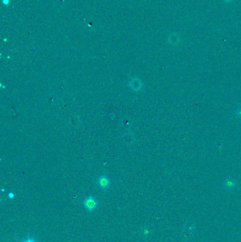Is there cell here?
I'll return each instance as SVG.
<instances>
[{
    "label": "cell",
    "instance_id": "5b68a950",
    "mask_svg": "<svg viewBox=\"0 0 241 242\" xmlns=\"http://www.w3.org/2000/svg\"><path fill=\"white\" fill-rule=\"evenodd\" d=\"M179 41H180L179 37H178L177 35H172L169 38L170 43L173 44V45H176V44H177L179 43Z\"/></svg>",
    "mask_w": 241,
    "mask_h": 242
},
{
    "label": "cell",
    "instance_id": "3957f363",
    "mask_svg": "<svg viewBox=\"0 0 241 242\" xmlns=\"http://www.w3.org/2000/svg\"><path fill=\"white\" fill-rule=\"evenodd\" d=\"M97 184L101 189L106 190L110 185V179L106 175L100 176L97 179Z\"/></svg>",
    "mask_w": 241,
    "mask_h": 242
},
{
    "label": "cell",
    "instance_id": "52a82bcc",
    "mask_svg": "<svg viewBox=\"0 0 241 242\" xmlns=\"http://www.w3.org/2000/svg\"><path fill=\"white\" fill-rule=\"evenodd\" d=\"M24 242H35L34 241H33V239H27L26 241H24Z\"/></svg>",
    "mask_w": 241,
    "mask_h": 242
},
{
    "label": "cell",
    "instance_id": "ba28073f",
    "mask_svg": "<svg viewBox=\"0 0 241 242\" xmlns=\"http://www.w3.org/2000/svg\"><path fill=\"white\" fill-rule=\"evenodd\" d=\"M9 197L10 198H13L14 197V193H9Z\"/></svg>",
    "mask_w": 241,
    "mask_h": 242
},
{
    "label": "cell",
    "instance_id": "7a4b0ae2",
    "mask_svg": "<svg viewBox=\"0 0 241 242\" xmlns=\"http://www.w3.org/2000/svg\"><path fill=\"white\" fill-rule=\"evenodd\" d=\"M143 83L138 78H134L129 81V87L134 91H139L143 88Z\"/></svg>",
    "mask_w": 241,
    "mask_h": 242
},
{
    "label": "cell",
    "instance_id": "9c48e42d",
    "mask_svg": "<svg viewBox=\"0 0 241 242\" xmlns=\"http://www.w3.org/2000/svg\"><path fill=\"white\" fill-rule=\"evenodd\" d=\"M224 1H226V2H229L230 0H224Z\"/></svg>",
    "mask_w": 241,
    "mask_h": 242
},
{
    "label": "cell",
    "instance_id": "277c9868",
    "mask_svg": "<svg viewBox=\"0 0 241 242\" xmlns=\"http://www.w3.org/2000/svg\"><path fill=\"white\" fill-rule=\"evenodd\" d=\"M223 186L224 188L227 189V190H232V189L236 188V183L232 178H227L223 181Z\"/></svg>",
    "mask_w": 241,
    "mask_h": 242
},
{
    "label": "cell",
    "instance_id": "8992f818",
    "mask_svg": "<svg viewBox=\"0 0 241 242\" xmlns=\"http://www.w3.org/2000/svg\"><path fill=\"white\" fill-rule=\"evenodd\" d=\"M236 115H237V117H238L239 119L241 120V107H240V108L237 109Z\"/></svg>",
    "mask_w": 241,
    "mask_h": 242
},
{
    "label": "cell",
    "instance_id": "6da1fadb",
    "mask_svg": "<svg viewBox=\"0 0 241 242\" xmlns=\"http://www.w3.org/2000/svg\"><path fill=\"white\" fill-rule=\"evenodd\" d=\"M83 205L88 211H93L98 206V201L93 197L89 196L84 200Z\"/></svg>",
    "mask_w": 241,
    "mask_h": 242
}]
</instances>
